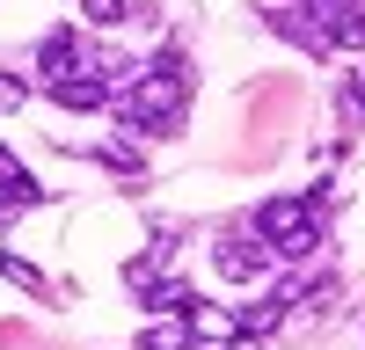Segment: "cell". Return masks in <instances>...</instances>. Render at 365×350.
I'll return each mask as SVG.
<instances>
[{
  "instance_id": "1",
  "label": "cell",
  "mask_w": 365,
  "mask_h": 350,
  "mask_svg": "<svg viewBox=\"0 0 365 350\" xmlns=\"http://www.w3.org/2000/svg\"><path fill=\"white\" fill-rule=\"evenodd\" d=\"M182 102H190V58L168 44V51H154L125 80V95H117L110 110H117V124H125L132 139H168L182 124Z\"/></svg>"
},
{
  "instance_id": "2",
  "label": "cell",
  "mask_w": 365,
  "mask_h": 350,
  "mask_svg": "<svg viewBox=\"0 0 365 350\" xmlns=\"http://www.w3.org/2000/svg\"><path fill=\"white\" fill-rule=\"evenodd\" d=\"M256 241H270L278 262H307L322 248V204L314 197H270V204H256Z\"/></svg>"
},
{
  "instance_id": "3",
  "label": "cell",
  "mask_w": 365,
  "mask_h": 350,
  "mask_svg": "<svg viewBox=\"0 0 365 350\" xmlns=\"http://www.w3.org/2000/svg\"><path fill=\"white\" fill-rule=\"evenodd\" d=\"M270 262H278V255H270V241H256V233H227V241L212 248V270H220V277H234V285L263 277Z\"/></svg>"
},
{
  "instance_id": "4",
  "label": "cell",
  "mask_w": 365,
  "mask_h": 350,
  "mask_svg": "<svg viewBox=\"0 0 365 350\" xmlns=\"http://www.w3.org/2000/svg\"><path fill=\"white\" fill-rule=\"evenodd\" d=\"M37 73H44V88H58V80L96 73V66H88V51H81V37H73V29H51V37L37 44Z\"/></svg>"
},
{
  "instance_id": "5",
  "label": "cell",
  "mask_w": 365,
  "mask_h": 350,
  "mask_svg": "<svg viewBox=\"0 0 365 350\" xmlns=\"http://www.w3.org/2000/svg\"><path fill=\"white\" fill-rule=\"evenodd\" d=\"M51 102H58V110H110V102H117V80H103V73H73V80L51 88Z\"/></svg>"
},
{
  "instance_id": "6",
  "label": "cell",
  "mask_w": 365,
  "mask_h": 350,
  "mask_svg": "<svg viewBox=\"0 0 365 350\" xmlns=\"http://www.w3.org/2000/svg\"><path fill=\"white\" fill-rule=\"evenodd\" d=\"M132 343H139V350H197V321H190V314H154Z\"/></svg>"
},
{
  "instance_id": "7",
  "label": "cell",
  "mask_w": 365,
  "mask_h": 350,
  "mask_svg": "<svg viewBox=\"0 0 365 350\" xmlns=\"http://www.w3.org/2000/svg\"><path fill=\"white\" fill-rule=\"evenodd\" d=\"M270 29H278V37H292L299 51H314V58H329V37H322V29H314L307 15H299V8H278V15H270Z\"/></svg>"
},
{
  "instance_id": "8",
  "label": "cell",
  "mask_w": 365,
  "mask_h": 350,
  "mask_svg": "<svg viewBox=\"0 0 365 350\" xmlns=\"http://www.w3.org/2000/svg\"><path fill=\"white\" fill-rule=\"evenodd\" d=\"M0 277H8V285H22L29 299H44V292H51V277H44V270H29L22 255H0Z\"/></svg>"
},
{
  "instance_id": "9",
  "label": "cell",
  "mask_w": 365,
  "mask_h": 350,
  "mask_svg": "<svg viewBox=\"0 0 365 350\" xmlns=\"http://www.w3.org/2000/svg\"><path fill=\"white\" fill-rule=\"evenodd\" d=\"M81 15L96 29H117V22H125V0H81Z\"/></svg>"
},
{
  "instance_id": "10",
  "label": "cell",
  "mask_w": 365,
  "mask_h": 350,
  "mask_svg": "<svg viewBox=\"0 0 365 350\" xmlns=\"http://www.w3.org/2000/svg\"><path fill=\"white\" fill-rule=\"evenodd\" d=\"M88 161H96V168H117V175L139 168V154H125V146H88Z\"/></svg>"
},
{
  "instance_id": "11",
  "label": "cell",
  "mask_w": 365,
  "mask_h": 350,
  "mask_svg": "<svg viewBox=\"0 0 365 350\" xmlns=\"http://www.w3.org/2000/svg\"><path fill=\"white\" fill-rule=\"evenodd\" d=\"M22 102H29V80L22 73H0V117H15Z\"/></svg>"
},
{
  "instance_id": "12",
  "label": "cell",
  "mask_w": 365,
  "mask_h": 350,
  "mask_svg": "<svg viewBox=\"0 0 365 350\" xmlns=\"http://www.w3.org/2000/svg\"><path fill=\"white\" fill-rule=\"evenodd\" d=\"M227 350H270L263 336H227Z\"/></svg>"
},
{
  "instance_id": "13",
  "label": "cell",
  "mask_w": 365,
  "mask_h": 350,
  "mask_svg": "<svg viewBox=\"0 0 365 350\" xmlns=\"http://www.w3.org/2000/svg\"><path fill=\"white\" fill-rule=\"evenodd\" d=\"M0 241H8V212H0ZM0 255H8V248H0Z\"/></svg>"
}]
</instances>
